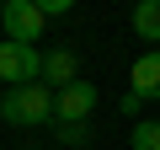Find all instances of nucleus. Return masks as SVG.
<instances>
[{
	"mask_svg": "<svg viewBox=\"0 0 160 150\" xmlns=\"http://www.w3.org/2000/svg\"><path fill=\"white\" fill-rule=\"evenodd\" d=\"M0 118L11 129H43L53 118V91L48 86H11L0 97Z\"/></svg>",
	"mask_w": 160,
	"mask_h": 150,
	"instance_id": "nucleus-1",
	"label": "nucleus"
},
{
	"mask_svg": "<svg viewBox=\"0 0 160 150\" xmlns=\"http://www.w3.org/2000/svg\"><path fill=\"white\" fill-rule=\"evenodd\" d=\"M0 27H6V38H11V43L38 48V43H43L48 16L38 11V0H6V11H0Z\"/></svg>",
	"mask_w": 160,
	"mask_h": 150,
	"instance_id": "nucleus-2",
	"label": "nucleus"
},
{
	"mask_svg": "<svg viewBox=\"0 0 160 150\" xmlns=\"http://www.w3.org/2000/svg\"><path fill=\"white\" fill-rule=\"evenodd\" d=\"M38 75H43V54L27 48V43H0V81L6 86H38Z\"/></svg>",
	"mask_w": 160,
	"mask_h": 150,
	"instance_id": "nucleus-3",
	"label": "nucleus"
},
{
	"mask_svg": "<svg viewBox=\"0 0 160 150\" xmlns=\"http://www.w3.org/2000/svg\"><path fill=\"white\" fill-rule=\"evenodd\" d=\"M91 107H96V86H91V81H75V86L53 91V118H59V123H86Z\"/></svg>",
	"mask_w": 160,
	"mask_h": 150,
	"instance_id": "nucleus-4",
	"label": "nucleus"
},
{
	"mask_svg": "<svg viewBox=\"0 0 160 150\" xmlns=\"http://www.w3.org/2000/svg\"><path fill=\"white\" fill-rule=\"evenodd\" d=\"M38 81H43L48 91L75 86V81H80V54H75V48H53V54H43V75H38Z\"/></svg>",
	"mask_w": 160,
	"mask_h": 150,
	"instance_id": "nucleus-5",
	"label": "nucleus"
},
{
	"mask_svg": "<svg viewBox=\"0 0 160 150\" xmlns=\"http://www.w3.org/2000/svg\"><path fill=\"white\" fill-rule=\"evenodd\" d=\"M133 97L144 102V97H160V48H149V54H139L133 59Z\"/></svg>",
	"mask_w": 160,
	"mask_h": 150,
	"instance_id": "nucleus-6",
	"label": "nucleus"
},
{
	"mask_svg": "<svg viewBox=\"0 0 160 150\" xmlns=\"http://www.w3.org/2000/svg\"><path fill=\"white\" fill-rule=\"evenodd\" d=\"M133 32L144 43H160V0H139L133 6Z\"/></svg>",
	"mask_w": 160,
	"mask_h": 150,
	"instance_id": "nucleus-7",
	"label": "nucleus"
},
{
	"mask_svg": "<svg viewBox=\"0 0 160 150\" xmlns=\"http://www.w3.org/2000/svg\"><path fill=\"white\" fill-rule=\"evenodd\" d=\"M128 150H160V123L155 118H139L133 134H128Z\"/></svg>",
	"mask_w": 160,
	"mask_h": 150,
	"instance_id": "nucleus-8",
	"label": "nucleus"
},
{
	"mask_svg": "<svg viewBox=\"0 0 160 150\" xmlns=\"http://www.w3.org/2000/svg\"><path fill=\"white\" fill-rule=\"evenodd\" d=\"M59 139H64V145H80V139H86V123H64Z\"/></svg>",
	"mask_w": 160,
	"mask_h": 150,
	"instance_id": "nucleus-9",
	"label": "nucleus"
},
{
	"mask_svg": "<svg viewBox=\"0 0 160 150\" xmlns=\"http://www.w3.org/2000/svg\"><path fill=\"white\" fill-rule=\"evenodd\" d=\"M0 11H6V0H0Z\"/></svg>",
	"mask_w": 160,
	"mask_h": 150,
	"instance_id": "nucleus-10",
	"label": "nucleus"
}]
</instances>
